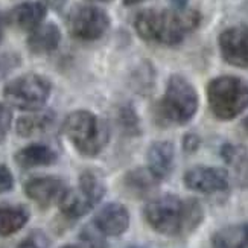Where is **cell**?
<instances>
[{"label": "cell", "mask_w": 248, "mask_h": 248, "mask_svg": "<svg viewBox=\"0 0 248 248\" xmlns=\"http://www.w3.org/2000/svg\"><path fill=\"white\" fill-rule=\"evenodd\" d=\"M201 16L193 9H145L134 26L140 38L165 46H175L200 25Z\"/></svg>", "instance_id": "cell-1"}, {"label": "cell", "mask_w": 248, "mask_h": 248, "mask_svg": "<svg viewBox=\"0 0 248 248\" xmlns=\"http://www.w3.org/2000/svg\"><path fill=\"white\" fill-rule=\"evenodd\" d=\"M145 218L155 232L175 236L195 229L202 219V210L193 200L163 195L146 204Z\"/></svg>", "instance_id": "cell-2"}, {"label": "cell", "mask_w": 248, "mask_h": 248, "mask_svg": "<svg viewBox=\"0 0 248 248\" xmlns=\"http://www.w3.org/2000/svg\"><path fill=\"white\" fill-rule=\"evenodd\" d=\"M64 134L82 155L94 157L108 142V128L98 116L87 110L70 113L62 125Z\"/></svg>", "instance_id": "cell-3"}, {"label": "cell", "mask_w": 248, "mask_h": 248, "mask_svg": "<svg viewBox=\"0 0 248 248\" xmlns=\"http://www.w3.org/2000/svg\"><path fill=\"white\" fill-rule=\"evenodd\" d=\"M212 113L221 121H230L248 108V82L238 77H219L207 85Z\"/></svg>", "instance_id": "cell-4"}, {"label": "cell", "mask_w": 248, "mask_h": 248, "mask_svg": "<svg viewBox=\"0 0 248 248\" xmlns=\"http://www.w3.org/2000/svg\"><path fill=\"white\" fill-rule=\"evenodd\" d=\"M198 110V94L186 79L174 75L168 81L165 96L158 104V114L169 124H187Z\"/></svg>", "instance_id": "cell-5"}, {"label": "cell", "mask_w": 248, "mask_h": 248, "mask_svg": "<svg viewBox=\"0 0 248 248\" xmlns=\"http://www.w3.org/2000/svg\"><path fill=\"white\" fill-rule=\"evenodd\" d=\"M50 92L52 84L46 77L38 73H26L9 81L3 89V96L17 108L34 111L47 102Z\"/></svg>", "instance_id": "cell-6"}, {"label": "cell", "mask_w": 248, "mask_h": 248, "mask_svg": "<svg viewBox=\"0 0 248 248\" xmlns=\"http://www.w3.org/2000/svg\"><path fill=\"white\" fill-rule=\"evenodd\" d=\"M110 26V17L102 8L93 5L75 6L67 17V28L73 38L94 41L101 38Z\"/></svg>", "instance_id": "cell-7"}, {"label": "cell", "mask_w": 248, "mask_h": 248, "mask_svg": "<svg viewBox=\"0 0 248 248\" xmlns=\"http://www.w3.org/2000/svg\"><path fill=\"white\" fill-rule=\"evenodd\" d=\"M222 58L232 66L248 67V26H233L219 35Z\"/></svg>", "instance_id": "cell-8"}, {"label": "cell", "mask_w": 248, "mask_h": 248, "mask_svg": "<svg viewBox=\"0 0 248 248\" xmlns=\"http://www.w3.org/2000/svg\"><path fill=\"white\" fill-rule=\"evenodd\" d=\"M185 185L187 189L201 193L222 192L229 187V174L221 168L197 166L185 174Z\"/></svg>", "instance_id": "cell-9"}, {"label": "cell", "mask_w": 248, "mask_h": 248, "mask_svg": "<svg viewBox=\"0 0 248 248\" xmlns=\"http://www.w3.org/2000/svg\"><path fill=\"white\" fill-rule=\"evenodd\" d=\"M64 190H66L64 181L52 175L32 177L25 183V193L28 198L43 207L50 206L53 201H60Z\"/></svg>", "instance_id": "cell-10"}, {"label": "cell", "mask_w": 248, "mask_h": 248, "mask_svg": "<svg viewBox=\"0 0 248 248\" xmlns=\"http://www.w3.org/2000/svg\"><path fill=\"white\" fill-rule=\"evenodd\" d=\"M129 225V213L119 202L104 206L94 217V227L105 236H119L126 232Z\"/></svg>", "instance_id": "cell-11"}, {"label": "cell", "mask_w": 248, "mask_h": 248, "mask_svg": "<svg viewBox=\"0 0 248 248\" xmlns=\"http://www.w3.org/2000/svg\"><path fill=\"white\" fill-rule=\"evenodd\" d=\"M46 11L47 8L43 2H25L11 11L8 18L16 28L32 32L43 25Z\"/></svg>", "instance_id": "cell-12"}, {"label": "cell", "mask_w": 248, "mask_h": 248, "mask_svg": "<svg viewBox=\"0 0 248 248\" xmlns=\"http://www.w3.org/2000/svg\"><path fill=\"white\" fill-rule=\"evenodd\" d=\"M174 165V145L170 142H155L148 151V169L158 178H166Z\"/></svg>", "instance_id": "cell-13"}, {"label": "cell", "mask_w": 248, "mask_h": 248, "mask_svg": "<svg viewBox=\"0 0 248 248\" xmlns=\"http://www.w3.org/2000/svg\"><path fill=\"white\" fill-rule=\"evenodd\" d=\"M61 41V32L57 25L45 23L31 32L28 38V47L35 55H45L53 52Z\"/></svg>", "instance_id": "cell-14"}, {"label": "cell", "mask_w": 248, "mask_h": 248, "mask_svg": "<svg viewBox=\"0 0 248 248\" xmlns=\"http://www.w3.org/2000/svg\"><path fill=\"white\" fill-rule=\"evenodd\" d=\"M57 153L47 145L41 143H32L20 149L16 154L17 165L21 168L29 169V168H38V166H49L55 163Z\"/></svg>", "instance_id": "cell-15"}, {"label": "cell", "mask_w": 248, "mask_h": 248, "mask_svg": "<svg viewBox=\"0 0 248 248\" xmlns=\"http://www.w3.org/2000/svg\"><path fill=\"white\" fill-rule=\"evenodd\" d=\"M58 204H60V210L62 212L64 217H67L70 219H77V218L84 217V215H87L94 206L92 200L85 195L79 187L64 190Z\"/></svg>", "instance_id": "cell-16"}, {"label": "cell", "mask_w": 248, "mask_h": 248, "mask_svg": "<svg viewBox=\"0 0 248 248\" xmlns=\"http://www.w3.org/2000/svg\"><path fill=\"white\" fill-rule=\"evenodd\" d=\"M29 221V210L20 204H0V236H9L23 229Z\"/></svg>", "instance_id": "cell-17"}, {"label": "cell", "mask_w": 248, "mask_h": 248, "mask_svg": "<svg viewBox=\"0 0 248 248\" xmlns=\"http://www.w3.org/2000/svg\"><path fill=\"white\" fill-rule=\"evenodd\" d=\"M53 121H55V117L50 111L23 116L17 121V134L21 137H34L45 134L52 128Z\"/></svg>", "instance_id": "cell-18"}, {"label": "cell", "mask_w": 248, "mask_h": 248, "mask_svg": "<svg viewBox=\"0 0 248 248\" xmlns=\"http://www.w3.org/2000/svg\"><path fill=\"white\" fill-rule=\"evenodd\" d=\"M213 248H248V225H230L213 236Z\"/></svg>", "instance_id": "cell-19"}, {"label": "cell", "mask_w": 248, "mask_h": 248, "mask_svg": "<svg viewBox=\"0 0 248 248\" xmlns=\"http://www.w3.org/2000/svg\"><path fill=\"white\" fill-rule=\"evenodd\" d=\"M157 181L160 180L149 169H136L126 175L125 185L133 193L145 195V193H149L157 186Z\"/></svg>", "instance_id": "cell-20"}, {"label": "cell", "mask_w": 248, "mask_h": 248, "mask_svg": "<svg viewBox=\"0 0 248 248\" xmlns=\"http://www.w3.org/2000/svg\"><path fill=\"white\" fill-rule=\"evenodd\" d=\"M78 187L87 195L93 204H98L102 197H104V193H105V185H104V181L101 180L99 175H96L94 172L92 170H85L81 174L79 177V185Z\"/></svg>", "instance_id": "cell-21"}, {"label": "cell", "mask_w": 248, "mask_h": 248, "mask_svg": "<svg viewBox=\"0 0 248 248\" xmlns=\"http://www.w3.org/2000/svg\"><path fill=\"white\" fill-rule=\"evenodd\" d=\"M81 239L87 245V248H107V244L102 238V233L96 227L94 229L85 227L81 233Z\"/></svg>", "instance_id": "cell-22"}, {"label": "cell", "mask_w": 248, "mask_h": 248, "mask_svg": "<svg viewBox=\"0 0 248 248\" xmlns=\"http://www.w3.org/2000/svg\"><path fill=\"white\" fill-rule=\"evenodd\" d=\"M11 122H13V113L5 104L0 102V143L5 142L11 128Z\"/></svg>", "instance_id": "cell-23"}, {"label": "cell", "mask_w": 248, "mask_h": 248, "mask_svg": "<svg viewBox=\"0 0 248 248\" xmlns=\"http://www.w3.org/2000/svg\"><path fill=\"white\" fill-rule=\"evenodd\" d=\"M18 62H20L18 57L11 55V53H8V55H0V78L13 69H16L18 66Z\"/></svg>", "instance_id": "cell-24"}, {"label": "cell", "mask_w": 248, "mask_h": 248, "mask_svg": "<svg viewBox=\"0 0 248 248\" xmlns=\"http://www.w3.org/2000/svg\"><path fill=\"white\" fill-rule=\"evenodd\" d=\"M13 186H14V177L11 174V170L5 165H0V193L11 190Z\"/></svg>", "instance_id": "cell-25"}, {"label": "cell", "mask_w": 248, "mask_h": 248, "mask_svg": "<svg viewBox=\"0 0 248 248\" xmlns=\"http://www.w3.org/2000/svg\"><path fill=\"white\" fill-rule=\"evenodd\" d=\"M43 3L46 5V8H50V9H53V11H62V8L66 6V3H67V0H41Z\"/></svg>", "instance_id": "cell-26"}, {"label": "cell", "mask_w": 248, "mask_h": 248, "mask_svg": "<svg viewBox=\"0 0 248 248\" xmlns=\"http://www.w3.org/2000/svg\"><path fill=\"white\" fill-rule=\"evenodd\" d=\"M17 248H43L35 239H32V238H28V239H25V241H21L18 245H17Z\"/></svg>", "instance_id": "cell-27"}, {"label": "cell", "mask_w": 248, "mask_h": 248, "mask_svg": "<svg viewBox=\"0 0 248 248\" xmlns=\"http://www.w3.org/2000/svg\"><path fill=\"white\" fill-rule=\"evenodd\" d=\"M189 0H170V3L174 5L175 9H186Z\"/></svg>", "instance_id": "cell-28"}, {"label": "cell", "mask_w": 248, "mask_h": 248, "mask_svg": "<svg viewBox=\"0 0 248 248\" xmlns=\"http://www.w3.org/2000/svg\"><path fill=\"white\" fill-rule=\"evenodd\" d=\"M142 2H146V0H124V3L126 6H134V5H139V3H142Z\"/></svg>", "instance_id": "cell-29"}, {"label": "cell", "mask_w": 248, "mask_h": 248, "mask_svg": "<svg viewBox=\"0 0 248 248\" xmlns=\"http://www.w3.org/2000/svg\"><path fill=\"white\" fill-rule=\"evenodd\" d=\"M2 37H3V20L0 17V41H2Z\"/></svg>", "instance_id": "cell-30"}, {"label": "cell", "mask_w": 248, "mask_h": 248, "mask_svg": "<svg viewBox=\"0 0 248 248\" xmlns=\"http://www.w3.org/2000/svg\"><path fill=\"white\" fill-rule=\"evenodd\" d=\"M244 128L247 129V133H248V117H247V119L244 121Z\"/></svg>", "instance_id": "cell-31"}, {"label": "cell", "mask_w": 248, "mask_h": 248, "mask_svg": "<svg viewBox=\"0 0 248 248\" xmlns=\"http://www.w3.org/2000/svg\"><path fill=\"white\" fill-rule=\"evenodd\" d=\"M61 248H79V247H77V245H64Z\"/></svg>", "instance_id": "cell-32"}, {"label": "cell", "mask_w": 248, "mask_h": 248, "mask_svg": "<svg viewBox=\"0 0 248 248\" xmlns=\"http://www.w3.org/2000/svg\"><path fill=\"white\" fill-rule=\"evenodd\" d=\"M92 2H111V0H92Z\"/></svg>", "instance_id": "cell-33"}, {"label": "cell", "mask_w": 248, "mask_h": 248, "mask_svg": "<svg viewBox=\"0 0 248 248\" xmlns=\"http://www.w3.org/2000/svg\"><path fill=\"white\" fill-rule=\"evenodd\" d=\"M128 248H143V247H128Z\"/></svg>", "instance_id": "cell-34"}]
</instances>
